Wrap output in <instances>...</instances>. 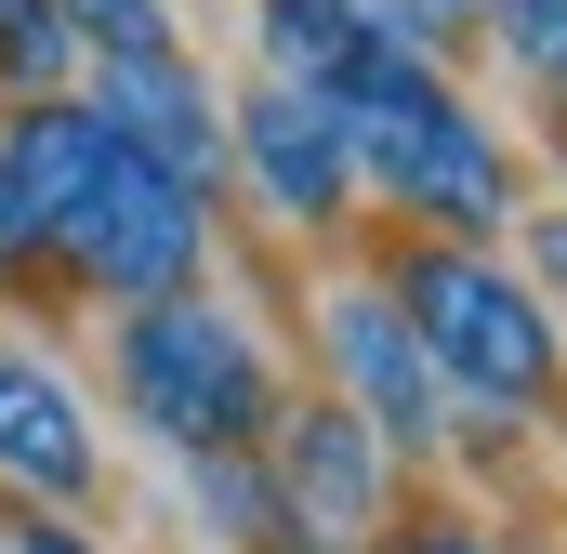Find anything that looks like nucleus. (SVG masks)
<instances>
[{"instance_id":"f257e3e1","label":"nucleus","mask_w":567,"mask_h":554,"mask_svg":"<svg viewBox=\"0 0 567 554\" xmlns=\"http://www.w3.org/2000/svg\"><path fill=\"white\" fill-rule=\"evenodd\" d=\"M0 145H13V198H27L40 277L93 290L106 317L172 304V290H212V198L172 185L145 145H120L80 93L0 106Z\"/></svg>"},{"instance_id":"f03ea898","label":"nucleus","mask_w":567,"mask_h":554,"mask_svg":"<svg viewBox=\"0 0 567 554\" xmlns=\"http://www.w3.org/2000/svg\"><path fill=\"white\" fill-rule=\"evenodd\" d=\"M343 133H357V198H383L410 238H449V252L515 238L528 172H515V145L488 133V106H475L449 66H410V53L383 40L370 80L343 93Z\"/></svg>"},{"instance_id":"7ed1b4c3","label":"nucleus","mask_w":567,"mask_h":554,"mask_svg":"<svg viewBox=\"0 0 567 554\" xmlns=\"http://www.w3.org/2000/svg\"><path fill=\"white\" fill-rule=\"evenodd\" d=\"M396 317H410V343L435 357V383H449V410L462 422H542L567 397V343H555V304L528 290V277L502 265V252H449V238H396Z\"/></svg>"},{"instance_id":"20e7f679","label":"nucleus","mask_w":567,"mask_h":554,"mask_svg":"<svg viewBox=\"0 0 567 554\" xmlns=\"http://www.w3.org/2000/svg\"><path fill=\"white\" fill-rule=\"evenodd\" d=\"M106 383H120V410L172 449V462H212V449H265L290 410L278 357H265V330L225 304V290H172V304H133L120 330H106Z\"/></svg>"},{"instance_id":"39448f33","label":"nucleus","mask_w":567,"mask_h":554,"mask_svg":"<svg viewBox=\"0 0 567 554\" xmlns=\"http://www.w3.org/2000/svg\"><path fill=\"white\" fill-rule=\"evenodd\" d=\"M303 330H317V397H343L396 462H410V449L435 462V449L462 435V410H449V383H435V357L410 343V317H396L383 277H330V290L303 304Z\"/></svg>"},{"instance_id":"423d86ee","label":"nucleus","mask_w":567,"mask_h":554,"mask_svg":"<svg viewBox=\"0 0 567 554\" xmlns=\"http://www.w3.org/2000/svg\"><path fill=\"white\" fill-rule=\"evenodd\" d=\"M225 185L265 225H290V238H330L357 212V133H343V106L303 93V80H238L225 93Z\"/></svg>"},{"instance_id":"0eeeda50","label":"nucleus","mask_w":567,"mask_h":554,"mask_svg":"<svg viewBox=\"0 0 567 554\" xmlns=\"http://www.w3.org/2000/svg\"><path fill=\"white\" fill-rule=\"evenodd\" d=\"M265 475H278V529L290 542H343L357 554L396 515V449L343 410V397H290L278 435H265Z\"/></svg>"},{"instance_id":"6e6552de","label":"nucleus","mask_w":567,"mask_h":554,"mask_svg":"<svg viewBox=\"0 0 567 554\" xmlns=\"http://www.w3.org/2000/svg\"><path fill=\"white\" fill-rule=\"evenodd\" d=\"M80 106L106 120L120 145H145L172 185L225 198V93L198 53H133V66H80Z\"/></svg>"},{"instance_id":"1a4fd4ad","label":"nucleus","mask_w":567,"mask_h":554,"mask_svg":"<svg viewBox=\"0 0 567 554\" xmlns=\"http://www.w3.org/2000/svg\"><path fill=\"white\" fill-rule=\"evenodd\" d=\"M0 489L80 515L106 502V435H93V397L40 357V343H0Z\"/></svg>"},{"instance_id":"9d476101","label":"nucleus","mask_w":567,"mask_h":554,"mask_svg":"<svg viewBox=\"0 0 567 554\" xmlns=\"http://www.w3.org/2000/svg\"><path fill=\"white\" fill-rule=\"evenodd\" d=\"M251 40H265V80H303V93H357L370 80V53H383V27L357 13V0H251Z\"/></svg>"},{"instance_id":"9b49d317","label":"nucleus","mask_w":567,"mask_h":554,"mask_svg":"<svg viewBox=\"0 0 567 554\" xmlns=\"http://www.w3.org/2000/svg\"><path fill=\"white\" fill-rule=\"evenodd\" d=\"M185 529L225 554H265L278 542V475H265V449H212V462H185Z\"/></svg>"},{"instance_id":"f8f14e48","label":"nucleus","mask_w":567,"mask_h":554,"mask_svg":"<svg viewBox=\"0 0 567 554\" xmlns=\"http://www.w3.org/2000/svg\"><path fill=\"white\" fill-rule=\"evenodd\" d=\"M80 93V40L53 27V0H0V106H53Z\"/></svg>"},{"instance_id":"ddd939ff","label":"nucleus","mask_w":567,"mask_h":554,"mask_svg":"<svg viewBox=\"0 0 567 554\" xmlns=\"http://www.w3.org/2000/svg\"><path fill=\"white\" fill-rule=\"evenodd\" d=\"M53 27L80 40V66H133V53H185L172 0H53Z\"/></svg>"},{"instance_id":"4468645a","label":"nucleus","mask_w":567,"mask_h":554,"mask_svg":"<svg viewBox=\"0 0 567 554\" xmlns=\"http://www.w3.org/2000/svg\"><path fill=\"white\" fill-rule=\"evenodd\" d=\"M357 13H370L410 66H449V80H462V53H488V13H475V0H357Z\"/></svg>"},{"instance_id":"2eb2a0df","label":"nucleus","mask_w":567,"mask_h":554,"mask_svg":"<svg viewBox=\"0 0 567 554\" xmlns=\"http://www.w3.org/2000/svg\"><path fill=\"white\" fill-rule=\"evenodd\" d=\"M475 13H488V53H502L528 93L567 106V0H475Z\"/></svg>"},{"instance_id":"dca6fc26","label":"nucleus","mask_w":567,"mask_h":554,"mask_svg":"<svg viewBox=\"0 0 567 554\" xmlns=\"http://www.w3.org/2000/svg\"><path fill=\"white\" fill-rule=\"evenodd\" d=\"M0 554H106L80 515H53V502H0Z\"/></svg>"},{"instance_id":"f3484780","label":"nucleus","mask_w":567,"mask_h":554,"mask_svg":"<svg viewBox=\"0 0 567 554\" xmlns=\"http://www.w3.org/2000/svg\"><path fill=\"white\" fill-rule=\"evenodd\" d=\"M515 238H528V265H515V277H528L542 304H567V198H555V212H515Z\"/></svg>"},{"instance_id":"a211bd4d","label":"nucleus","mask_w":567,"mask_h":554,"mask_svg":"<svg viewBox=\"0 0 567 554\" xmlns=\"http://www.w3.org/2000/svg\"><path fill=\"white\" fill-rule=\"evenodd\" d=\"M0 290H40V238H27V198H13V145H0Z\"/></svg>"},{"instance_id":"6ab92c4d","label":"nucleus","mask_w":567,"mask_h":554,"mask_svg":"<svg viewBox=\"0 0 567 554\" xmlns=\"http://www.w3.org/2000/svg\"><path fill=\"white\" fill-rule=\"evenodd\" d=\"M383 554H502V542H488V529H462V515H410Z\"/></svg>"},{"instance_id":"aec40b11","label":"nucleus","mask_w":567,"mask_h":554,"mask_svg":"<svg viewBox=\"0 0 567 554\" xmlns=\"http://www.w3.org/2000/svg\"><path fill=\"white\" fill-rule=\"evenodd\" d=\"M265 554H343V542H290V529H278V542H265Z\"/></svg>"},{"instance_id":"412c9836","label":"nucleus","mask_w":567,"mask_h":554,"mask_svg":"<svg viewBox=\"0 0 567 554\" xmlns=\"http://www.w3.org/2000/svg\"><path fill=\"white\" fill-rule=\"evenodd\" d=\"M542 554H555V542H542Z\"/></svg>"}]
</instances>
